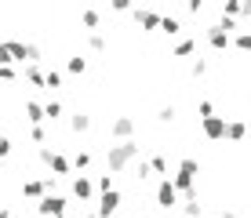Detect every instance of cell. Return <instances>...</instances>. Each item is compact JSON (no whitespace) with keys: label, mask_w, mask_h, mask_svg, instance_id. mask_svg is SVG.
I'll use <instances>...</instances> for the list:
<instances>
[{"label":"cell","mask_w":251,"mask_h":218,"mask_svg":"<svg viewBox=\"0 0 251 218\" xmlns=\"http://www.w3.org/2000/svg\"><path fill=\"white\" fill-rule=\"evenodd\" d=\"M135 160H138V142H135V138H127V142H117V145H109V149H106V168L113 171V174L127 171Z\"/></svg>","instance_id":"obj_1"},{"label":"cell","mask_w":251,"mask_h":218,"mask_svg":"<svg viewBox=\"0 0 251 218\" xmlns=\"http://www.w3.org/2000/svg\"><path fill=\"white\" fill-rule=\"evenodd\" d=\"M197 174H201V164L193 160V156H182V160H178V174L175 178H171V186H175V193L178 196H186V200H193L197 196Z\"/></svg>","instance_id":"obj_2"},{"label":"cell","mask_w":251,"mask_h":218,"mask_svg":"<svg viewBox=\"0 0 251 218\" xmlns=\"http://www.w3.org/2000/svg\"><path fill=\"white\" fill-rule=\"evenodd\" d=\"M66 207H69V200L58 196V193H48L44 200H37V215L40 218H58V215H66Z\"/></svg>","instance_id":"obj_3"},{"label":"cell","mask_w":251,"mask_h":218,"mask_svg":"<svg viewBox=\"0 0 251 218\" xmlns=\"http://www.w3.org/2000/svg\"><path fill=\"white\" fill-rule=\"evenodd\" d=\"M51 189H55V178H29V182H22V196H29V200H44Z\"/></svg>","instance_id":"obj_4"},{"label":"cell","mask_w":251,"mask_h":218,"mask_svg":"<svg viewBox=\"0 0 251 218\" xmlns=\"http://www.w3.org/2000/svg\"><path fill=\"white\" fill-rule=\"evenodd\" d=\"M40 160L48 164L55 174H69L73 171V164H69V156H62V153H51V149H40Z\"/></svg>","instance_id":"obj_5"},{"label":"cell","mask_w":251,"mask_h":218,"mask_svg":"<svg viewBox=\"0 0 251 218\" xmlns=\"http://www.w3.org/2000/svg\"><path fill=\"white\" fill-rule=\"evenodd\" d=\"M117 211H120V193H117V189L102 193L99 196V211H95V215H99V218H113Z\"/></svg>","instance_id":"obj_6"},{"label":"cell","mask_w":251,"mask_h":218,"mask_svg":"<svg viewBox=\"0 0 251 218\" xmlns=\"http://www.w3.org/2000/svg\"><path fill=\"white\" fill-rule=\"evenodd\" d=\"M157 204L164 207V211H171V207L178 204V193H175V186H171V178H160V186H157Z\"/></svg>","instance_id":"obj_7"},{"label":"cell","mask_w":251,"mask_h":218,"mask_svg":"<svg viewBox=\"0 0 251 218\" xmlns=\"http://www.w3.org/2000/svg\"><path fill=\"white\" fill-rule=\"evenodd\" d=\"M201 127H204V138H211V142L226 138V117H207L201 120Z\"/></svg>","instance_id":"obj_8"},{"label":"cell","mask_w":251,"mask_h":218,"mask_svg":"<svg viewBox=\"0 0 251 218\" xmlns=\"http://www.w3.org/2000/svg\"><path fill=\"white\" fill-rule=\"evenodd\" d=\"M109 135H113L117 142H127V138L135 135V120L131 117H117L113 124H109Z\"/></svg>","instance_id":"obj_9"},{"label":"cell","mask_w":251,"mask_h":218,"mask_svg":"<svg viewBox=\"0 0 251 218\" xmlns=\"http://www.w3.org/2000/svg\"><path fill=\"white\" fill-rule=\"evenodd\" d=\"M73 196L80 200V204H88V200L95 196V182L88 178V174H76L73 178Z\"/></svg>","instance_id":"obj_10"},{"label":"cell","mask_w":251,"mask_h":218,"mask_svg":"<svg viewBox=\"0 0 251 218\" xmlns=\"http://www.w3.org/2000/svg\"><path fill=\"white\" fill-rule=\"evenodd\" d=\"M135 25L138 29H146V33H153V29H160V11H138L135 7Z\"/></svg>","instance_id":"obj_11"},{"label":"cell","mask_w":251,"mask_h":218,"mask_svg":"<svg viewBox=\"0 0 251 218\" xmlns=\"http://www.w3.org/2000/svg\"><path fill=\"white\" fill-rule=\"evenodd\" d=\"M207 44H211L215 51H226L233 40H229V33H222V29H219V25H207Z\"/></svg>","instance_id":"obj_12"},{"label":"cell","mask_w":251,"mask_h":218,"mask_svg":"<svg viewBox=\"0 0 251 218\" xmlns=\"http://www.w3.org/2000/svg\"><path fill=\"white\" fill-rule=\"evenodd\" d=\"M244 135H248L244 120H226V138H229V142H244Z\"/></svg>","instance_id":"obj_13"},{"label":"cell","mask_w":251,"mask_h":218,"mask_svg":"<svg viewBox=\"0 0 251 218\" xmlns=\"http://www.w3.org/2000/svg\"><path fill=\"white\" fill-rule=\"evenodd\" d=\"M160 33H168V37H178V33H182V22H178L175 15H160Z\"/></svg>","instance_id":"obj_14"},{"label":"cell","mask_w":251,"mask_h":218,"mask_svg":"<svg viewBox=\"0 0 251 218\" xmlns=\"http://www.w3.org/2000/svg\"><path fill=\"white\" fill-rule=\"evenodd\" d=\"M69 131H76V135L91 131V117H88V113H73V117H69Z\"/></svg>","instance_id":"obj_15"},{"label":"cell","mask_w":251,"mask_h":218,"mask_svg":"<svg viewBox=\"0 0 251 218\" xmlns=\"http://www.w3.org/2000/svg\"><path fill=\"white\" fill-rule=\"evenodd\" d=\"M25 120H29L33 127L44 124V106H40V102H25Z\"/></svg>","instance_id":"obj_16"},{"label":"cell","mask_w":251,"mask_h":218,"mask_svg":"<svg viewBox=\"0 0 251 218\" xmlns=\"http://www.w3.org/2000/svg\"><path fill=\"white\" fill-rule=\"evenodd\" d=\"M189 55H197V40L193 37H182L175 44V58H189Z\"/></svg>","instance_id":"obj_17"},{"label":"cell","mask_w":251,"mask_h":218,"mask_svg":"<svg viewBox=\"0 0 251 218\" xmlns=\"http://www.w3.org/2000/svg\"><path fill=\"white\" fill-rule=\"evenodd\" d=\"M22 76H25V80H29L33 87H44V69H40V66H25V69H22Z\"/></svg>","instance_id":"obj_18"},{"label":"cell","mask_w":251,"mask_h":218,"mask_svg":"<svg viewBox=\"0 0 251 218\" xmlns=\"http://www.w3.org/2000/svg\"><path fill=\"white\" fill-rule=\"evenodd\" d=\"M44 120H51V124H55V120H62V102H44Z\"/></svg>","instance_id":"obj_19"},{"label":"cell","mask_w":251,"mask_h":218,"mask_svg":"<svg viewBox=\"0 0 251 218\" xmlns=\"http://www.w3.org/2000/svg\"><path fill=\"white\" fill-rule=\"evenodd\" d=\"M66 69H69V73H73V76H80V73H88V58H80V55H73V58H69V62H66Z\"/></svg>","instance_id":"obj_20"},{"label":"cell","mask_w":251,"mask_h":218,"mask_svg":"<svg viewBox=\"0 0 251 218\" xmlns=\"http://www.w3.org/2000/svg\"><path fill=\"white\" fill-rule=\"evenodd\" d=\"M80 22L88 25V29H99V25H102V15H99V11H91V7H88V11H80Z\"/></svg>","instance_id":"obj_21"},{"label":"cell","mask_w":251,"mask_h":218,"mask_svg":"<svg viewBox=\"0 0 251 218\" xmlns=\"http://www.w3.org/2000/svg\"><path fill=\"white\" fill-rule=\"evenodd\" d=\"M44 87H51V91L62 87V73H58V69H44Z\"/></svg>","instance_id":"obj_22"},{"label":"cell","mask_w":251,"mask_h":218,"mask_svg":"<svg viewBox=\"0 0 251 218\" xmlns=\"http://www.w3.org/2000/svg\"><path fill=\"white\" fill-rule=\"evenodd\" d=\"M109 189H117V186H113V174L106 171V174H99V182H95V193H109Z\"/></svg>","instance_id":"obj_23"},{"label":"cell","mask_w":251,"mask_h":218,"mask_svg":"<svg viewBox=\"0 0 251 218\" xmlns=\"http://www.w3.org/2000/svg\"><path fill=\"white\" fill-rule=\"evenodd\" d=\"M69 164H73L76 171H88V168H91V153H84V149H80V153H76V156H73Z\"/></svg>","instance_id":"obj_24"},{"label":"cell","mask_w":251,"mask_h":218,"mask_svg":"<svg viewBox=\"0 0 251 218\" xmlns=\"http://www.w3.org/2000/svg\"><path fill=\"white\" fill-rule=\"evenodd\" d=\"M88 48L95 51V55H102V51H106V37H102V33H91V37H88Z\"/></svg>","instance_id":"obj_25"},{"label":"cell","mask_w":251,"mask_h":218,"mask_svg":"<svg viewBox=\"0 0 251 218\" xmlns=\"http://www.w3.org/2000/svg\"><path fill=\"white\" fill-rule=\"evenodd\" d=\"M11 62H15V55H11V44L4 40V44H0V69H7Z\"/></svg>","instance_id":"obj_26"},{"label":"cell","mask_w":251,"mask_h":218,"mask_svg":"<svg viewBox=\"0 0 251 218\" xmlns=\"http://www.w3.org/2000/svg\"><path fill=\"white\" fill-rule=\"evenodd\" d=\"M150 171H153V174H168V156H153V160H150Z\"/></svg>","instance_id":"obj_27"},{"label":"cell","mask_w":251,"mask_h":218,"mask_svg":"<svg viewBox=\"0 0 251 218\" xmlns=\"http://www.w3.org/2000/svg\"><path fill=\"white\" fill-rule=\"evenodd\" d=\"M189 73L193 76H207V58H197V62L189 66Z\"/></svg>","instance_id":"obj_28"},{"label":"cell","mask_w":251,"mask_h":218,"mask_svg":"<svg viewBox=\"0 0 251 218\" xmlns=\"http://www.w3.org/2000/svg\"><path fill=\"white\" fill-rule=\"evenodd\" d=\"M197 113H201V120H207V117H215V106H211V102H197Z\"/></svg>","instance_id":"obj_29"},{"label":"cell","mask_w":251,"mask_h":218,"mask_svg":"<svg viewBox=\"0 0 251 218\" xmlns=\"http://www.w3.org/2000/svg\"><path fill=\"white\" fill-rule=\"evenodd\" d=\"M11 149H15V145H11V138H7V135H0V160H7V156H11Z\"/></svg>","instance_id":"obj_30"},{"label":"cell","mask_w":251,"mask_h":218,"mask_svg":"<svg viewBox=\"0 0 251 218\" xmlns=\"http://www.w3.org/2000/svg\"><path fill=\"white\" fill-rule=\"evenodd\" d=\"M29 135H33V142H37V145H44V142H48V131H44V124H37V127L29 131Z\"/></svg>","instance_id":"obj_31"},{"label":"cell","mask_w":251,"mask_h":218,"mask_svg":"<svg viewBox=\"0 0 251 218\" xmlns=\"http://www.w3.org/2000/svg\"><path fill=\"white\" fill-rule=\"evenodd\" d=\"M157 120H160V124H171V120H175V106H164L157 113Z\"/></svg>","instance_id":"obj_32"},{"label":"cell","mask_w":251,"mask_h":218,"mask_svg":"<svg viewBox=\"0 0 251 218\" xmlns=\"http://www.w3.org/2000/svg\"><path fill=\"white\" fill-rule=\"evenodd\" d=\"M186 218H201V204H197V196L186 200Z\"/></svg>","instance_id":"obj_33"},{"label":"cell","mask_w":251,"mask_h":218,"mask_svg":"<svg viewBox=\"0 0 251 218\" xmlns=\"http://www.w3.org/2000/svg\"><path fill=\"white\" fill-rule=\"evenodd\" d=\"M0 80H4V84H11V80H19V69H15V66H7V69H0Z\"/></svg>","instance_id":"obj_34"},{"label":"cell","mask_w":251,"mask_h":218,"mask_svg":"<svg viewBox=\"0 0 251 218\" xmlns=\"http://www.w3.org/2000/svg\"><path fill=\"white\" fill-rule=\"evenodd\" d=\"M233 44H237L240 51H251V33H237V40H233Z\"/></svg>","instance_id":"obj_35"},{"label":"cell","mask_w":251,"mask_h":218,"mask_svg":"<svg viewBox=\"0 0 251 218\" xmlns=\"http://www.w3.org/2000/svg\"><path fill=\"white\" fill-rule=\"evenodd\" d=\"M150 174H153V171H150V160H138V182L150 178Z\"/></svg>","instance_id":"obj_36"},{"label":"cell","mask_w":251,"mask_h":218,"mask_svg":"<svg viewBox=\"0 0 251 218\" xmlns=\"http://www.w3.org/2000/svg\"><path fill=\"white\" fill-rule=\"evenodd\" d=\"M186 11H189V15H201V11H204V4H201V0H189Z\"/></svg>","instance_id":"obj_37"},{"label":"cell","mask_w":251,"mask_h":218,"mask_svg":"<svg viewBox=\"0 0 251 218\" xmlns=\"http://www.w3.org/2000/svg\"><path fill=\"white\" fill-rule=\"evenodd\" d=\"M113 11H117V15H127V11H131V4H124V0H117V4H113Z\"/></svg>","instance_id":"obj_38"},{"label":"cell","mask_w":251,"mask_h":218,"mask_svg":"<svg viewBox=\"0 0 251 218\" xmlns=\"http://www.w3.org/2000/svg\"><path fill=\"white\" fill-rule=\"evenodd\" d=\"M222 218H240L237 211H222Z\"/></svg>","instance_id":"obj_39"},{"label":"cell","mask_w":251,"mask_h":218,"mask_svg":"<svg viewBox=\"0 0 251 218\" xmlns=\"http://www.w3.org/2000/svg\"><path fill=\"white\" fill-rule=\"evenodd\" d=\"M0 218H11V211H7V207H0Z\"/></svg>","instance_id":"obj_40"},{"label":"cell","mask_w":251,"mask_h":218,"mask_svg":"<svg viewBox=\"0 0 251 218\" xmlns=\"http://www.w3.org/2000/svg\"><path fill=\"white\" fill-rule=\"evenodd\" d=\"M84 218H99V215H95V211H88V215H84Z\"/></svg>","instance_id":"obj_41"},{"label":"cell","mask_w":251,"mask_h":218,"mask_svg":"<svg viewBox=\"0 0 251 218\" xmlns=\"http://www.w3.org/2000/svg\"><path fill=\"white\" fill-rule=\"evenodd\" d=\"M58 218H69V215H58Z\"/></svg>","instance_id":"obj_42"}]
</instances>
